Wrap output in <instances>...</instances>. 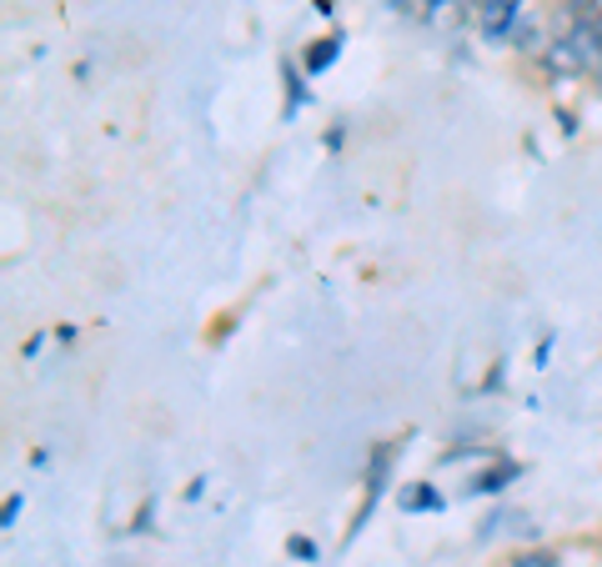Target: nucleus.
<instances>
[{
	"instance_id": "39448f33",
	"label": "nucleus",
	"mask_w": 602,
	"mask_h": 567,
	"mask_svg": "<svg viewBox=\"0 0 602 567\" xmlns=\"http://www.w3.org/2000/svg\"><path fill=\"white\" fill-rule=\"evenodd\" d=\"M512 477H517V467H512V462H507V467H492L487 477H477V482H472V492H498V488H507Z\"/></svg>"
},
{
	"instance_id": "7ed1b4c3",
	"label": "nucleus",
	"mask_w": 602,
	"mask_h": 567,
	"mask_svg": "<svg viewBox=\"0 0 602 567\" xmlns=\"http://www.w3.org/2000/svg\"><path fill=\"white\" fill-rule=\"evenodd\" d=\"M462 5H472V0H397V11L417 15L422 26H432V30H452V26H457Z\"/></svg>"
},
{
	"instance_id": "0eeeda50",
	"label": "nucleus",
	"mask_w": 602,
	"mask_h": 567,
	"mask_svg": "<svg viewBox=\"0 0 602 567\" xmlns=\"http://www.w3.org/2000/svg\"><path fill=\"white\" fill-rule=\"evenodd\" d=\"M437 502H442V497H437L432 488H422V492H402V507H406V513H417V507H437Z\"/></svg>"
},
{
	"instance_id": "f03ea898",
	"label": "nucleus",
	"mask_w": 602,
	"mask_h": 567,
	"mask_svg": "<svg viewBox=\"0 0 602 567\" xmlns=\"http://www.w3.org/2000/svg\"><path fill=\"white\" fill-rule=\"evenodd\" d=\"M472 21H477V30L492 46H502V40H512L517 21H523V0H472Z\"/></svg>"
},
{
	"instance_id": "20e7f679",
	"label": "nucleus",
	"mask_w": 602,
	"mask_h": 567,
	"mask_svg": "<svg viewBox=\"0 0 602 567\" xmlns=\"http://www.w3.org/2000/svg\"><path fill=\"white\" fill-rule=\"evenodd\" d=\"M512 40H517V51H548L552 36L542 30V21H537L532 11H523V21H517V30H512Z\"/></svg>"
},
{
	"instance_id": "f257e3e1",
	"label": "nucleus",
	"mask_w": 602,
	"mask_h": 567,
	"mask_svg": "<svg viewBox=\"0 0 602 567\" xmlns=\"http://www.w3.org/2000/svg\"><path fill=\"white\" fill-rule=\"evenodd\" d=\"M557 76H588L602 71V11L598 0H567L563 15H557V30H552V46L542 51Z\"/></svg>"
},
{
	"instance_id": "1a4fd4ad",
	"label": "nucleus",
	"mask_w": 602,
	"mask_h": 567,
	"mask_svg": "<svg viewBox=\"0 0 602 567\" xmlns=\"http://www.w3.org/2000/svg\"><path fill=\"white\" fill-rule=\"evenodd\" d=\"M291 553H297V557H312L316 547H312V542H306V538H291Z\"/></svg>"
},
{
	"instance_id": "9d476101",
	"label": "nucleus",
	"mask_w": 602,
	"mask_h": 567,
	"mask_svg": "<svg viewBox=\"0 0 602 567\" xmlns=\"http://www.w3.org/2000/svg\"><path fill=\"white\" fill-rule=\"evenodd\" d=\"M598 76H602V71H598Z\"/></svg>"
},
{
	"instance_id": "6e6552de",
	"label": "nucleus",
	"mask_w": 602,
	"mask_h": 567,
	"mask_svg": "<svg viewBox=\"0 0 602 567\" xmlns=\"http://www.w3.org/2000/svg\"><path fill=\"white\" fill-rule=\"evenodd\" d=\"M512 567H552V553H527V557H517Z\"/></svg>"
},
{
	"instance_id": "423d86ee",
	"label": "nucleus",
	"mask_w": 602,
	"mask_h": 567,
	"mask_svg": "<svg viewBox=\"0 0 602 567\" xmlns=\"http://www.w3.org/2000/svg\"><path fill=\"white\" fill-rule=\"evenodd\" d=\"M337 51H341V40H322V46H316L312 55H306V66H312V71H327V66H331V55H337Z\"/></svg>"
}]
</instances>
